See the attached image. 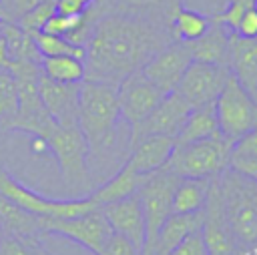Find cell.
<instances>
[{
	"instance_id": "obj_40",
	"label": "cell",
	"mask_w": 257,
	"mask_h": 255,
	"mask_svg": "<svg viewBox=\"0 0 257 255\" xmlns=\"http://www.w3.org/2000/svg\"><path fill=\"white\" fill-rule=\"evenodd\" d=\"M96 0H56V12L68 14V16H80L84 14Z\"/></svg>"
},
{
	"instance_id": "obj_41",
	"label": "cell",
	"mask_w": 257,
	"mask_h": 255,
	"mask_svg": "<svg viewBox=\"0 0 257 255\" xmlns=\"http://www.w3.org/2000/svg\"><path fill=\"white\" fill-rule=\"evenodd\" d=\"M229 169L245 175V177H251L257 181V159H241V157H231L229 161Z\"/></svg>"
},
{
	"instance_id": "obj_16",
	"label": "cell",
	"mask_w": 257,
	"mask_h": 255,
	"mask_svg": "<svg viewBox=\"0 0 257 255\" xmlns=\"http://www.w3.org/2000/svg\"><path fill=\"white\" fill-rule=\"evenodd\" d=\"M100 211L106 217L112 233H118V235L126 237L139 251H143L147 229H145L143 207H141V201H139L137 193H133L124 199L106 203V205L100 207Z\"/></svg>"
},
{
	"instance_id": "obj_28",
	"label": "cell",
	"mask_w": 257,
	"mask_h": 255,
	"mask_svg": "<svg viewBox=\"0 0 257 255\" xmlns=\"http://www.w3.org/2000/svg\"><path fill=\"white\" fill-rule=\"evenodd\" d=\"M211 179H187L181 177L175 193H173V213H195L201 211L207 193H209Z\"/></svg>"
},
{
	"instance_id": "obj_27",
	"label": "cell",
	"mask_w": 257,
	"mask_h": 255,
	"mask_svg": "<svg viewBox=\"0 0 257 255\" xmlns=\"http://www.w3.org/2000/svg\"><path fill=\"white\" fill-rule=\"evenodd\" d=\"M2 36H4V48H6L8 64L10 62H20V60H32V62L42 60V56L38 54V50L32 42V36L24 28H20L16 22L4 20Z\"/></svg>"
},
{
	"instance_id": "obj_20",
	"label": "cell",
	"mask_w": 257,
	"mask_h": 255,
	"mask_svg": "<svg viewBox=\"0 0 257 255\" xmlns=\"http://www.w3.org/2000/svg\"><path fill=\"white\" fill-rule=\"evenodd\" d=\"M179 4H183V0H98V8L102 14L106 12L133 14L153 20L165 28H169L171 16Z\"/></svg>"
},
{
	"instance_id": "obj_10",
	"label": "cell",
	"mask_w": 257,
	"mask_h": 255,
	"mask_svg": "<svg viewBox=\"0 0 257 255\" xmlns=\"http://www.w3.org/2000/svg\"><path fill=\"white\" fill-rule=\"evenodd\" d=\"M42 235L66 237V239L82 245L92 255H98L100 249L104 247L106 239L112 235V229L98 207L94 211H88L78 217H68V219L42 217Z\"/></svg>"
},
{
	"instance_id": "obj_29",
	"label": "cell",
	"mask_w": 257,
	"mask_h": 255,
	"mask_svg": "<svg viewBox=\"0 0 257 255\" xmlns=\"http://www.w3.org/2000/svg\"><path fill=\"white\" fill-rule=\"evenodd\" d=\"M40 72L50 80L80 84L84 80V60L76 56H46L40 60Z\"/></svg>"
},
{
	"instance_id": "obj_43",
	"label": "cell",
	"mask_w": 257,
	"mask_h": 255,
	"mask_svg": "<svg viewBox=\"0 0 257 255\" xmlns=\"http://www.w3.org/2000/svg\"><path fill=\"white\" fill-rule=\"evenodd\" d=\"M40 255H50V253H48V251H46V249L42 247V249H40Z\"/></svg>"
},
{
	"instance_id": "obj_25",
	"label": "cell",
	"mask_w": 257,
	"mask_h": 255,
	"mask_svg": "<svg viewBox=\"0 0 257 255\" xmlns=\"http://www.w3.org/2000/svg\"><path fill=\"white\" fill-rule=\"evenodd\" d=\"M215 137H221V131L215 114V102H211V104L191 108L183 129L175 137V145H187V143L215 139Z\"/></svg>"
},
{
	"instance_id": "obj_22",
	"label": "cell",
	"mask_w": 257,
	"mask_h": 255,
	"mask_svg": "<svg viewBox=\"0 0 257 255\" xmlns=\"http://www.w3.org/2000/svg\"><path fill=\"white\" fill-rule=\"evenodd\" d=\"M0 229L6 237L42 239V217L32 215L0 195Z\"/></svg>"
},
{
	"instance_id": "obj_31",
	"label": "cell",
	"mask_w": 257,
	"mask_h": 255,
	"mask_svg": "<svg viewBox=\"0 0 257 255\" xmlns=\"http://www.w3.org/2000/svg\"><path fill=\"white\" fill-rule=\"evenodd\" d=\"M18 112V90L10 70L0 68V126L10 129Z\"/></svg>"
},
{
	"instance_id": "obj_21",
	"label": "cell",
	"mask_w": 257,
	"mask_h": 255,
	"mask_svg": "<svg viewBox=\"0 0 257 255\" xmlns=\"http://www.w3.org/2000/svg\"><path fill=\"white\" fill-rule=\"evenodd\" d=\"M203 225V209L195 213H171L161 225L155 245L149 253L153 255H169L187 235L201 231Z\"/></svg>"
},
{
	"instance_id": "obj_35",
	"label": "cell",
	"mask_w": 257,
	"mask_h": 255,
	"mask_svg": "<svg viewBox=\"0 0 257 255\" xmlns=\"http://www.w3.org/2000/svg\"><path fill=\"white\" fill-rule=\"evenodd\" d=\"M46 0H0V14L4 20L18 22L28 10L42 4Z\"/></svg>"
},
{
	"instance_id": "obj_44",
	"label": "cell",
	"mask_w": 257,
	"mask_h": 255,
	"mask_svg": "<svg viewBox=\"0 0 257 255\" xmlns=\"http://www.w3.org/2000/svg\"><path fill=\"white\" fill-rule=\"evenodd\" d=\"M2 239H4V233H2V229H0V245H2Z\"/></svg>"
},
{
	"instance_id": "obj_18",
	"label": "cell",
	"mask_w": 257,
	"mask_h": 255,
	"mask_svg": "<svg viewBox=\"0 0 257 255\" xmlns=\"http://www.w3.org/2000/svg\"><path fill=\"white\" fill-rule=\"evenodd\" d=\"M227 68L231 76L257 100V38L229 34Z\"/></svg>"
},
{
	"instance_id": "obj_33",
	"label": "cell",
	"mask_w": 257,
	"mask_h": 255,
	"mask_svg": "<svg viewBox=\"0 0 257 255\" xmlns=\"http://www.w3.org/2000/svg\"><path fill=\"white\" fill-rule=\"evenodd\" d=\"M40 249H42L40 239H16L4 235L0 245V255H40Z\"/></svg>"
},
{
	"instance_id": "obj_26",
	"label": "cell",
	"mask_w": 257,
	"mask_h": 255,
	"mask_svg": "<svg viewBox=\"0 0 257 255\" xmlns=\"http://www.w3.org/2000/svg\"><path fill=\"white\" fill-rule=\"evenodd\" d=\"M213 24V18L205 12H199L195 8H187L185 4H179L171 16L169 22V34L177 42H191L203 36Z\"/></svg>"
},
{
	"instance_id": "obj_15",
	"label": "cell",
	"mask_w": 257,
	"mask_h": 255,
	"mask_svg": "<svg viewBox=\"0 0 257 255\" xmlns=\"http://www.w3.org/2000/svg\"><path fill=\"white\" fill-rule=\"evenodd\" d=\"M191 62H193V58L189 54L187 44L171 40L159 52H155L141 70L163 94H167L177 88L179 80L183 78V74Z\"/></svg>"
},
{
	"instance_id": "obj_32",
	"label": "cell",
	"mask_w": 257,
	"mask_h": 255,
	"mask_svg": "<svg viewBox=\"0 0 257 255\" xmlns=\"http://www.w3.org/2000/svg\"><path fill=\"white\" fill-rule=\"evenodd\" d=\"M56 12V0H46L38 6H34L32 10H28L16 24L20 28H24L26 32H38L44 28V24L48 22V18Z\"/></svg>"
},
{
	"instance_id": "obj_14",
	"label": "cell",
	"mask_w": 257,
	"mask_h": 255,
	"mask_svg": "<svg viewBox=\"0 0 257 255\" xmlns=\"http://www.w3.org/2000/svg\"><path fill=\"white\" fill-rule=\"evenodd\" d=\"M165 94L143 74V70H137L122 78L116 84V98L120 108V118L133 126L141 122L163 98Z\"/></svg>"
},
{
	"instance_id": "obj_19",
	"label": "cell",
	"mask_w": 257,
	"mask_h": 255,
	"mask_svg": "<svg viewBox=\"0 0 257 255\" xmlns=\"http://www.w3.org/2000/svg\"><path fill=\"white\" fill-rule=\"evenodd\" d=\"M173 149H175V139L171 137H161V135L143 137L128 149L126 161L133 165V169L139 175H149L167 165Z\"/></svg>"
},
{
	"instance_id": "obj_8",
	"label": "cell",
	"mask_w": 257,
	"mask_h": 255,
	"mask_svg": "<svg viewBox=\"0 0 257 255\" xmlns=\"http://www.w3.org/2000/svg\"><path fill=\"white\" fill-rule=\"evenodd\" d=\"M179 179L181 177H177L175 173H171L165 167L155 171V173L143 175V181L137 189V197H139L141 207H143L145 229H147L143 251L153 249L161 225L173 213V193H175Z\"/></svg>"
},
{
	"instance_id": "obj_24",
	"label": "cell",
	"mask_w": 257,
	"mask_h": 255,
	"mask_svg": "<svg viewBox=\"0 0 257 255\" xmlns=\"http://www.w3.org/2000/svg\"><path fill=\"white\" fill-rule=\"evenodd\" d=\"M141 181H143V175H139V173L133 169V165H131L128 161H124L122 167H120L106 183H102L100 187L92 189V193H90L88 197H90L98 207H102V205H106V203H112V201H118V199H124V197H128V195L137 193Z\"/></svg>"
},
{
	"instance_id": "obj_9",
	"label": "cell",
	"mask_w": 257,
	"mask_h": 255,
	"mask_svg": "<svg viewBox=\"0 0 257 255\" xmlns=\"http://www.w3.org/2000/svg\"><path fill=\"white\" fill-rule=\"evenodd\" d=\"M215 114L221 135L235 143L257 126V100L229 76L215 98Z\"/></svg>"
},
{
	"instance_id": "obj_38",
	"label": "cell",
	"mask_w": 257,
	"mask_h": 255,
	"mask_svg": "<svg viewBox=\"0 0 257 255\" xmlns=\"http://www.w3.org/2000/svg\"><path fill=\"white\" fill-rule=\"evenodd\" d=\"M233 34L241 36V38H257V2H253L243 12V16L239 18L237 28H235Z\"/></svg>"
},
{
	"instance_id": "obj_12",
	"label": "cell",
	"mask_w": 257,
	"mask_h": 255,
	"mask_svg": "<svg viewBox=\"0 0 257 255\" xmlns=\"http://www.w3.org/2000/svg\"><path fill=\"white\" fill-rule=\"evenodd\" d=\"M191 112V104L177 92H167L161 102L137 124L128 126V149L143 137L151 135H161V137H171L175 139L179 131L183 129L187 116Z\"/></svg>"
},
{
	"instance_id": "obj_1",
	"label": "cell",
	"mask_w": 257,
	"mask_h": 255,
	"mask_svg": "<svg viewBox=\"0 0 257 255\" xmlns=\"http://www.w3.org/2000/svg\"><path fill=\"white\" fill-rule=\"evenodd\" d=\"M169 28L122 12L102 14L84 44V80L116 86L171 42Z\"/></svg>"
},
{
	"instance_id": "obj_34",
	"label": "cell",
	"mask_w": 257,
	"mask_h": 255,
	"mask_svg": "<svg viewBox=\"0 0 257 255\" xmlns=\"http://www.w3.org/2000/svg\"><path fill=\"white\" fill-rule=\"evenodd\" d=\"M80 18H82V14L80 16H68V14L54 12L48 18V22L44 24L42 32H48V34H56V36H64L66 38L68 34H72L76 30V26L80 24Z\"/></svg>"
},
{
	"instance_id": "obj_6",
	"label": "cell",
	"mask_w": 257,
	"mask_h": 255,
	"mask_svg": "<svg viewBox=\"0 0 257 255\" xmlns=\"http://www.w3.org/2000/svg\"><path fill=\"white\" fill-rule=\"evenodd\" d=\"M233 141L221 137L195 141L187 145H175L165 169L177 177L187 179H211L229 167Z\"/></svg>"
},
{
	"instance_id": "obj_2",
	"label": "cell",
	"mask_w": 257,
	"mask_h": 255,
	"mask_svg": "<svg viewBox=\"0 0 257 255\" xmlns=\"http://www.w3.org/2000/svg\"><path fill=\"white\" fill-rule=\"evenodd\" d=\"M120 120L122 118L116 98V86L106 82L82 80L78 92L76 126L86 139L90 155H100L114 147Z\"/></svg>"
},
{
	"instance_id": "obj_37",
	"label": "cell",
	"mask_w": 257,
	"mask_h": 255,
	"mask_svg": "<svg viewBox=\"0 0 257 255\" xmlns=\"http://www.w3.org/2000/svg\"><path fill=\"white\" fill-rule=\"evenodd\" d=\"M169 255H209V251L205 247L201 231H195V233L187 235Z\"/></svg>"
},
{
	"instance_id": "obj_13",
	"label": "cell",
	"mask_w": 257,
	"mask_h": 255,
	"mask_svg": "<svg viewBox=\"0 0 257 255\" xmlns=\"http://www.w3.org/2000/svg\"><path fill=\"white\" fill-rule=\"evenodd\" d=\"M229 76H231V72L223 64L193 60L187 66V70L175 90L191 104V108H197V106L215 102V98L223 90Z\"/></svg>"
},
{
	"instance_id": "obj_36",
	"label": "cell",
	"mask_w": 257,
	"mask_h": 255,
	"mask_svg": "<svg viewBox=\"0 0 257 255\" xmlns=\"http://www.w3.org/2000/svg\"><path fill=\"white\" fill-rule=\"evenodd\" d=\"M98 255H141V251L126 237H122L118 233H112L106 239V243H104V247L100 249Z\"/></svg>"
},
{
	"instance_id": "obj_11",
	"label": "cell",
	"mask_w": 257,
	"mask_h": 255,
	"mask_svg": "<svg viewBox=\"0 0 257 255\" xmlns=\"http://www.w3.org/2000/svg\"><path fill=\"white\" fill-rule=\"evenodd\" d=\"M221 175V173H219ZM219 175L211 177L207 201L203 205V225H201V235L205 241V247L209 255H247L249 251L237 241L233 235L223 203H221V189H219Z\"/></svg>"
},
{
	"instance_id": "obj_45",
	"label": "cell",
	"mask_w": 257,
	"mask_h": 255,
	"mask_svg": "<svg viewBox=\"0 0 257 255\" xmlns=\"http://www.w3.org/2000/svg\"><path fill=\"white\" fill-rule=\"evenodd\" d=\"M141 255H153V253H149V251H143V253H141Z\"/></svg>"
},
{
	"instance_id": "obj_17",
	"label": "cell",
	"mask_w": 257,
	"mask_h": 255,
	"mask_svg": "<svg viewBox=\"0 0 257 255\" xmlns=\"http://www.w3.org/2000/svg\"><path fill=\"white\" fill-rule=\"evenodd\" d=\"M78 92H80V84L56 82V80H50L48 76H44L42 72L38 76V94H40V100H42L46 112L50 114V118L56 124H60V126L76 124Z\"/></svg>"
},
{
	"instance_id": "obj_39",
	"label": "cell",
	"mask_w": 257,
	"mask_h": 255,
	"mask_svg": "<svg viewBox=\"0 0 257 255\" xmlns=\"http://www.w3.org/2000/svg\"><path fill=\"white\" fill-rule=\"evenodd\" d=\"M231 157H241V159H257V126L249 131L245 137L235 141Z\"/></svg>"
},
{
	"instance_id": "obj_42",
	"label": "cell",
	"mask_w": 257,
	"mask_h": 255,
	"mask_svg": "<svg viewBox=\"0 0 257 255\" xmlns=\"http://www.w3.org/2000/svg\"><path fill=\"white\" fill-rule=\"evenodd\" d=\"M2 24H4V18L0 14V68H8V58H6V48H4V36H2Z\"/></svg>"
},
{
	"instance_id": "obj_3",
	"label": "cell",
	"mask_w": 257,
	"mask_h": 255,
	"mask_svg": "<svg viewBox=\"0 0 257 255\" xmlns=\"http://www.w3.org/2000/svg\"><path fill=\"white\" fill-rule=\"evenodd\" d=\"M221 203L237 241L247 249L257 247V181L233 169L219 175Z\"/></svg>"
},
{
	"instance_id": "obj_23",
	"label": "cell",
	"mask_w": 257,
	"mask_h": 255,
	"mask_svg": "<svg viewBox=\"0 0 257 255\" xmlns=\"http://www.w3.org/2000/svg\"><path fill=\"white\" fill-rule=\"evenodd\" d=\"M189 48V54L193 60L199 62H211V64H223L227 66V52H229V32L213 22L211 28L199 36L197 40L185 42Z\"/></svg>"
},
{
	"instance_id": "obj_4",
	"label": "cell",
	"mask_w": 257,
	"mask_h": 255,
	"mask_svg": "<svg viewBox=\"0 0 257 255\" xmlns=\"http://www.w3.org/2000/svg\"><path fill=\"white\" fill-rule=\"evenodd\" d=\"M6 70L12 72L18 90V112L8 131H22L32 135L34 139L46 141L54 131L56 122L46 112L38 94L40 62H32V60L10 62Z\"/></svg>"
},
{
	"instance_id": "obj_5",
	"label": "cell",
	"mask_w": 257,
	"mask_h": 255,
	"mask_svg": "<svg viewBox=\"0 0 257 255\" xmlns=\"http://www.w3.org/2000/svg\"><path fill=\"white\" fill-rule=\"evenodd\" d=\"M46 149L54 155L64 187L76 195H90L92 181L88 171V145L76 124H56L50 137L44 141Z\"/></svg>"
},
{
	"instance_id": "obj_30",
	"label": "cell",
	"mask_w": 257,
	"mask_h": 255,
	"mask_svg": "<svg viewBox=\"0 0 257 255\" xmlns=\"http://www.w3.org/2000/svg\"><path fill=\"white\" fill-rule=\"evenodd\" d=\"M32 36V42L38 50V54L42 58L46 56H76V58H82L84 60V48L82 46H76L72 42H68L64 36H56V34H48V32H28Z\"/></svg>"
},
{
	"instance_id": "obj_7",
	"label": "cell",
	"mask_w": 257,
	"mask_h": 255,
	"mask_svg": "<svg viewBox=\"0 0 257 255\" xmlns=\"http://www.w3.org/2000/svg\"><path fill=\"white\" fill-rule=\"evenodd\" d=\"M0 195L6 197L8 201L16 203L24 211L38 215V217H50V219H68V217H78L88 211L98 209V205L90 197L82 199H66V201H56L48 199L22 183H18L6 169L0 167Z\"/></svg>"
}]
</instances>
